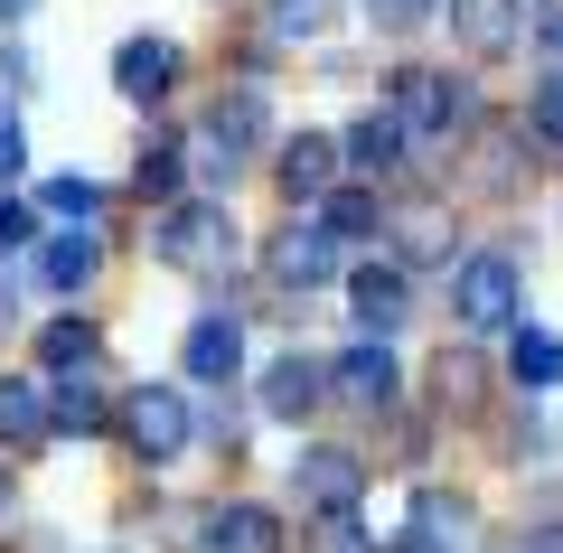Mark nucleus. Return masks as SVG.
Listing matches in <instances>:
<instances>
[{
  "instance_id": "11",
  "label": "nucleus",
  "mask_w": 563,
  "mask_h": 553,
  "mask_svg": "<svg viewBox=\"0 0 563 553\" xmlns=\"http://www.w3.org/2000/svg\"><path fill=\"white\" fill-rule=\"evenodd\" d=\"M254 403H263L273 422H291V432H301V422L329 403V366H320V356H301V347L273 356V366H263V385H254Z\"/></svg>"
},
{
  "instance_id": "38",
  "label": "nucleus",
  "mask_w": 563,
  "mask_h": 553,
  "mask_svg": "<svg viewBox=\"0 0 563 553\" xmlns=\"http://www.w3.org/2000/svg\"><path fill=\"white\" fill-rule=\"evenodd\" d=\"M0 516H10V469H0Z\"/></svg>"
},
{
  "instance_id": "37",
  "label": "nucleus",
  "mask_w": 563,
  "mask_h": 553,
  "mask_svg": "<svg viewBox=\"0 0 563 553\" xmlns=\"http://www.w3.org/2000/svg\"><path fill=\"white\" fill-rule=\"evenodd\" d=\"M29 10H38V0H0V20H10V29H20V20H29Z\"/></svg>"
},
{
  "instance_id": "5",
  "label": "nucleus",
  "mask_w": 563,
  "mask_h": 553,
  "mask_svg": "<svg viewBox=\"0 0 563 553\" xmlns=\"http://www.w3.org/2000/svg\"><path fill=\"white\" fill-rule=\"evenodd\" d=\"M263 281H273L282 300H301V291H320V281H339V235H329L320 217L273 225V244H263Z\"/></svg>"
},
{
  "instance_id": "2",
  "label": "nucleus",
  "mask_w": 563,
  "mask_h": 553,
  "mask_svg": "<svg viewBox=\"0 0 563 553\" xmlns=\"http://www.w3.org/2000/svg\"><path fill=\"white\" fill-rule=\"evenodd\" d=\"M151 254H161L169 273H225V263H235V217H225V198H169L161 225H151Z\"/></svg>"
},
{
  "instance_id": "26",
  "label": "nucleus",
  "mask_w": 563,
  "mask_h": 553,
  "mask_svg": "<svg viewBox=\"0 0 563 553\" xmlns=\"http://www.w3.org/2000/svg\"><path fill=\"white\" fill-rule=\"evenodd\" d=\"M179 151H188V141H169V132L141 141V169H132V178H141V198H169V188H179V169H188Z\"/></svg>"
},
{
  "instance_id": "19",
  "label": "nucleus",
  "mask_w": 563,
  "mask_h": 553,
  "mask_svg": "<svg viewBox=\"0 0 563 553\" xmlns=\"http://www.w3.org/2000/svg\"><path fill=\"white\" fill-rule=\"evenodd\" d=\"M95 273H103V244H95V235H76V225L38 244V281H47V291H85Z\"/></svg>"
},
{
  "instance_id": "12",
  "label": "nucleus",
  "mask_w": 563,
  "mask_h": 553,
  "mask_svg": "<svg viewBox=\"0 0 563 553\" xmlns=\"http://www.w3.org/2000/svg\"><path fill=\"white\" fill-rule=\"evenodd\" d=\"M179 366L198 385H235L244 376V329H235V310H207V319H188V338H179Z\"/></svg>"
},
{
  "instance_id": "18",
  "label": "nucleus",
  "mask_w": 563,
  "mask_h": 553,
  "mask_svg": "<svg viewBox=\"0 0 563 553\" xmlns=\"http://www.w3.org/2000/svg\"><path fill=\"white\" fill-rule=\"evenodd\" d=\"M47 441V395L38 376H0V451H38Z\"/></svg>"
},
{
  "instance_id": "25",
  "label": "nucleus",
  "mask_w": 563,
  "mask_h": 553,
  "mask_svg": "<svg viewBox=\"0 0 563 553\" xmlns=\"http://www.w3.org/2000/svg\"><path fill=\"white\" fill-rule=\"evenodd\" d=\"M526 132H536L544 151H563V66L536 76V95H526Z\"/></svg>"
},
{
  "instance_id": "8",
  "label": "nucleus",
  "mask_w": 563,
  "mask_h": 553,
  "mask_svg": "<svg viewBox=\"0 0 563 553\" xmlns=\"http://www.w3.org/2000/svg\"><path fill=\"white\" fill-rule=\"evenodd\" d=\"M347 319H357V338H395L404 319H413V273H404L395 254L357 263V273H347Z\"/></svg>"
},
{
  "instance_id": "23",
  "label": "nucleus",
  "mask_w": 563,
  "mask_h": 553,
  "mask_svg": "<svg viewBox=\"0 0 563 553\" xmlns=\"http://www.w3.org/2000/svg\"><path fill=\"white\" fill-rule=\"evenodd\" d=\"M479 376H488L479 356H470V347H451V356H442V366H432V395H442V413H470V403H479V395H488V385H479Z\"/></svg>"
},
{
  "instance_id": "22",
  "label": "nucleus",
  "mask_w": 563,
  "mask_h": 553,
  "mask_svg": "<svg viewBox=\"0 0 563 553\" xmlns=\"http://www.w3.org/2000/svg\"><path fill=\"white\" fill-rule=\"evenodd\" d=\"M320 225H329L339 244H366V235L385 225V207H376V188H329V198H320Z\"/></svg>"
},
{
  "instance_id": "3",
  "label": "nucleus",
  "mask_w": 563,
  "mask_h": 553,
  "mask_svg": "<svg viewBox=\"0 0 563 553\" xmlns=\"http://www.w3.org/2000/svg\"><path fill=\"white\" fill-rule=\"evenodd\" d=\"M451 319H461L470 338H488V329H517V319H526L517 254H461V263H451Z\"/></svg>"
},
{
  "instance_id": "7",
  "label": "nucleus",
  "mask_w": 563,
  "mask_h": 553,
  "mask_svg": "<svg viewBox=\"0 0 563 553\" xmlns=\"http://www.w3.org/2000/svg\"><path fill=\"white\" fill-rule=\"evenodd\" d=\"M357 488H366L357 451H339V441H301V451H291V497H301L310 516H347Z\"/></svg>"
},
{
  "instance_id": "4",
  "label": "nucleus",
  "mask_w": 563,
  "mask_h": 553,
  "mask_svg": "<svg viewBox=\"0 0 563 553\" xmlns=\"http://www.w3.org/2000/svg\"><path fill=\"white\" fill-rule=\"evenodd\" d=\"M273 141V103L254 95V85H235V95H217L207 103V141H198V169L207 178H235L244 159Z\"/></svg>"
},
{
  "instance_id": "9",
  "label": "nucleus",
  "mask_w": 563,
  "mask_h": 553,
  "mask_svg": "<svg viewBox=\"0 0 563 553\" xmlns=\"http://www.w3.org/2000/svg\"><path fill=\"white\" fill-rule=\"evenodd\" d=\"M329 395L357 403V413H395V403H404V366H395V347H385V338H357V347L329 366Z\"/></svg>"
},
{
  "instance_id": "10",
  "label": "nucleus",
  "mask_w": 563,
  "mask_h": 553,
  "mask_svg": "<svg viewBox=\"0 0 563 553\" xmlns=\"http://www.w3.org/2000/svg\"><path fill=\"white\" fill-rule=\"evenodd\" d=\"M339 169H347V151H339L329 132H291V141L273 151V188H282L291 207H320L329 188H339Z\"/></svg>"
},
{
  "instance_id": "32",
  "label": "nucleus",
  "mask_w": 563,
  "mask_h": 553,
  "mask_svg": "<svg viewBox=\"0 0 563 553\" xmlns=\"http://www.w3.org/2000/svg\"><path fill=\"white\" fill-rule=\"evenodd\" d=\"M526 38H536L544 66H563V0H536V10H526Z\"/></svg>"
},
{
  "instance_id": "1",
  "label": "nucleus",
  "mask_w": 563,
  "mask_h": 553,
  "mask_svg": "<svg viewBox=\"0 0 563 553\" xmlns=\"http://www.w3.org/2000/svg\"><path fill=\"white\" fill-rule=\"evenodd\" d=\"M113 432L132 460H151V469H169V460L198 451V403L179 395V385H132V395L113 403Z\"/></svg>"
},
{
  "instance_id": "33",
  "label": "nucleus",
  "mask_w": 563,
  "mask_h": 553,
  "mask_svg": "<svg viewBox=\"0 0 563 553\" xmlns=\"http://www.w3.org/2000/svg\"><path fill=\"white\" fill-rule=\"evenodd\" d=\"M20 244H38V207L0 198V254H20Z\"/></svg>"
},
{
  "instance_id": "36",
  "label": "nucleus",
  "mask_w": 563,
  "mask_h": 553,
  "mask_svg": "<svg viewBox=\"0 0 563 553\" xmlns=\"http://www.w3.org/2000/svg\"><path fill=\"white\" fill-rule=\"evenodd\" d=\"M0 329H20V281L0 273Z\"/></svg>"
},
{
  "instance_id": "28",
  "label": "nucleus",
  "mask_w": 563,
  "mask_h": 553,
  "mask_svg": "<svg viewBox=\"0 0 563 553\" xmlns=\"http://www.w3.org/2000/svg\"><path fill=\"white\" fill-rule=\"evenodd\" d=\"M413 526H422V534H442V544H461V534H470V497L422 488V497H413Z\"/></svg>"
},
{
  "instance_id": "24",
  "label": "nucleus",
  "mask_w": 563,
  "mask_h": 553,
  "mask_svg": "<svg viewBox=\"0 0 563 553\" xmlns=\"http://www.w3.org/2000/svg\"><path fill=\"white\" fill-rule=\"evenodd\" d=\"M395 263H451V225L432 217V207H413V217L395 225Z\"/></svg>"
},
{
  "instance_id": "29",
  "label": "nucleus",
  "mask_w": 563,
  "mask_h": 553,
  "mask_svg": "<svg viewBox=\"0 0 563 553\" xmlns=\"http://www.w3.org/2000/svg\"><path fill=\"white\" fill-rule=\"evenodd\" d=\"M310 553H376V534H366L357 507H347V516H320V526H310Z\"/></svg>"
},
{
  "instance_id": "15",
  "label": "nucleus",
  "mask_w": 563,
  "mask_h": 553,
  "mask_svg": "<svg viewBox=\"0 0 563 553\" xmlns=\"http://www.w3.org/2000/svg\"><path fill=\"white\" fill-rule=\"evenodd\" d=\"M339 151H347V169H366V178H395L413 141H404V122L385 113V103H366V113L347 122V141H339Z\"/></svg>"
},
{
  "instance_id": "27",
  "label": "nucleus",
  "mask_w": 563,
  "mask_h": 553,
  "mask_svg": "<svg viewBox=\"0 0 563 553\" xmlns=\"http://www.w3.org/2000/svg\"><path fill=\"white\" fill-rule=\"evenodd\" d=\"M95 207H103V188H95L85 169H57V178L38 188V217H95Z\"/></svg>"
},
{
  "instance_id": "6",
  "label": "nucleus",
  "mask_w": 563,
  "mask_h": 553,
  "mask_svg": "<svg viewBox=\"0 0 563 553\" xmlns=\"http://www.w3.org/2000/svg\"><path fill=\"white\" fill-rule=\"evenodd\" d=\"M385 113H395L404 141L422 151V141H451V122H461L470 103H461V85H451L442 66H395V85H385Z\"/></svg>"
},
{
  "instance_id": "14",
  "label": "nucleus",
  "mask_w": 563,
  "mask_h": 553,
  "mask_svg": "<svg viewBox=\"0 0 563 553\" xmlns=\"http://www.w3.org/2000/svg\"><path fill=\"white\" fill-rule=\"evenodd\" d=\"M113 85H122V103H169V85H179V38H122L113 47Z\"/></svg>"
},
{
  "instance_id": "34",
  "label": "nucleus",
  "mask_w": 563,
  "mask_h": 553,
  "mask_svg": "<svg viewBox=\"0 0 563 553\" xmlns=\"http://www.w3.org/2000/svg\"><path fill=\"white\" fill-rule=\"evenodd\" d=\"M29 169V132H20V113L0 103V178H20Z\"/></svg>"
},
{
  "instance_id": "30",
  "label": "nucleus",
  "mask_w": 563,
  "mask_h": 553,
  "mask_svg": "<svg viewBox=\"0 0 563 553\" xmlns=\"http://www.w3.org/2000/svg\"><path fill=\"white\" fill-rule=\"evenodd\" d=\"M329 20H339V0H273V29H282V38H320Z\"/></svg>"
},
{
  "instance_id": "21",
  "label": "nucleus",
  "mask_w": 563,
  "mask_h": 553,
  "mask_svg": "<svg viewBox=\"0 0 563 553\" xmlns=\"http://www.w3.org/2000/svg\"><path fill=\"white\" fill-rule=\"evenodd\" d=\"M47 432H66V441L103 432V395H95V376H57V395H47Z\"/></svg>"
},
{
  "instance_id": "31",
  "label": "nucleus",
  "mask_w": 563,
  "mask_h": 553,
  "mask_svg": "<svg viewBox=\"0 0 563 553\" xmlns=\"http://www.w3.org/2000/svg\"><path fill=\"white\" fill-rule=\"evenodd\" d=\"M442 0H366V20H376V38H413L422 20H432Z\"/></svg>"
},
{
  "instance_id": "17",
  "label": "nucleus",
  "mask_w": 563,
  "mask_h": 553,
  "mask_svg": "<svg viewBox=\"0 0 563 553\" xmlns=\"http://www.w3.org/2000/svg\"><path fill=\"white\" fill-rule=\"evenodd\" d=\"M207 553H282V516L273 507H217L207 516Z\"/></svg>"
},
{
  "instance_id": "35",
  "label": "nucleus",
  "mask_w": 563,
  "mask_h": 553,
  "mask_svg": "<svg viewBox=\"0 0 563 553\" xmlns=\"http://www.w3.org/2000/svg\"><path fill=\"white\" fill-rule=\"evenodd\" d=\"M507 451H517V460H554V432H544V422H517V441H507Z\"/></svg>"
},
{
  "instance_id": "20",
  "label": "nucleus",
  "mask_w": 563,
  "mask_h": 553,
  "mask_svg": "<svg viewBox=\"0 0 563 553\" xmlns=\"http://www.w3.org/2000/svg\"><path fill=\"white\" fill-rule=\"evenodd\" d=\"M38 366H47V376H95L103 338L85 329V319H47V329H38Z\"/></svg>"
},
{
  "instance_id": "13",
  "label": "nucleus",
  "mask_w": 563,
  "mask_h": 553,
  "mask_svg": "<svg viewBox=\"0 0 563 553\" xmlns=\"http://www.w3.org/2000/svg\"><path fill=\"white\" fill-rule=\"evenodd\" d=\"M442 20L470 57H507L526 38V0H442Z\"/></svg>"
},
{
  "instance_id": "16",
  "label": "nucleus",
  "mask_w": 563,
  "mask_h": 553,
  "mask_svg": "<svg viewBox=\"0 0 563 553\" xmlns=\"http://www.w3.org/2000/svg\"><path fill=\"white\" fill-rule=\"evenodd\" d=\"M507 385H517V395H554L563 385V338L554 329H507Z\"/></svg>"
}]
</instances>
